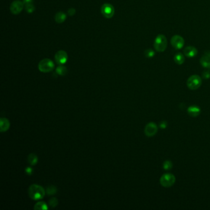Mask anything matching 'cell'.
<instances>
[{"label": "cell", "mask_w": 210, "mask_h": 210, "mask_svg": "<svg viewBox=\"0 0 210 210\" xmlns=\"http://www.w3.org/2000/svg\"><path fill=\"white\" fill-rule=\"evenodd\" d=\"M34 209L35 210H47L48 206L47 204L44 202H38L34 206Z\"/></svg>", "instance_id": "obj_17"}, {"label": "cell", "mask_w": 210, "mask_h": 210, "mask_svg": "<svg viewBox=\"0 0 210 210\" xmlns=\"http://www.w3.org/2000/svg\"><path fill=\"white\" fill-rule=\"evenodd\" d=\"M187 112L190 116L193 117H196L200 114V109L197 106H190V107H189Z\"/></svg>", "instance_id": "obj_14"}, {"label": "cell", "mask_w": 210, "mask_h": 210, "mask_svg": "<svg viewBox=\"0 0 210 210\" xmlns=\"http://www.w3.org/2000/svg\"><path fill=\"white\" fill-rule=\"evenodd\" d=\"M56 72L58 75H59L64 76V75H65L67 73V68L65 66H63L62 65H59V66L57 67Z\"/></svg>", "instance_id": "obj_19"}, {"label": "cell", "mask_w": 210, "mask_h": 210, "mask_svg": "<svg viewBox=\"0 0 210 210\" xmlns=\"http://www.w3.org/2000/svg\"><path fill=\"white\" fill-rule=\"evenodd\" d=\"M57 192V189L54 186H49L46 189V193L49 196H53V195H55Z\"/></svg>", "instance_id": "obj_20"}, {"label": "cell", "mask_w": 210, "mask_h": 210, "mask_svg": "<svg viewBox=\"0 0 210 210\" xmlns=\"http://www.w3.org/2000/svg\"><path fill=\"white\" fill-rule=\"evenodd\" d=\"M176 181V177L171 173H166L163 174L160 179V183L163 187H170L173 186Z\"/></svg>", "instance_id": "obj_4"}, {"label": "cell", "mask_w": 210, "mask_h": 210, "mask_svg": "<svg viewBox=\"0 0 210 210\" xmlns=\"http://www.w3.org/2000/svg\"><path fill=\"white\" fill-rule=\"evenodd\" d=\"M174 62L178 65H182L185 61L184 56L182 53H177L174 57Z\"/></svg>", "instance_id": "obj_16"}, {"label": "cell", "mask_w": 210, "mask_h": 210, "mask_svg": "<svg viewBox=\"0 0 210 210\" xmlns=\"http://www.w3.org/2000/svg\"><path fill=\"white\" fill-rule=\"evenodd\" d=\"M144 54L147 57L151 58L155 56V52L152 49H147L145 51Z\"/></svg>", "instance_id": "obj_24"}, {"label": "cell", "mask_w": 210, "mask_h": 210, "mask_svg": "<svg viewBox=\"0 0 210 210\" xmlns=\"http://www.w3.org/2000/svg\"><path fill=\"white\" fill-rule=\"evenodd\" d=\"M54 68V64L49 59H44L39 62L38 69L43 73H48Z\"/></svg>", "instance_id": "obj_3"}, {"label": "cell", "mask_w": 210, "mask_h": 210, "mask_svg": "<svg viewBox=\"0 0 210 210\" xmlns=\"http://www.w3.org/2000/svg\"><path fill=\"white\" fill-rule=\"evenodd\" d=\"M158 131V128L156 124L154 123H148L144 129V132L145 135L148 137H152L154 135L156 134V133Z\"/></svg>", "instance_id": "obj_10"}, {"label": "cell", "mask_w": 210, "mask_h": 210, "mask_svg": "<svg viewBox=\"0 0 210 210\" xmlns=\"http://www.w3.org/2000/svg\"><path fill=\"white\" fill-rule=\"evenodd\" d=\"M203 77L206 79L210 78V73H209V72H204L203 73Z\"/></svg>", "instance_id": "obj_27"}, {"label": "cell", "mask_w": 210, "mask_h": 210, "mask_svg": "<svg viewBox=\"0 0 210 210\" xmlns=\"http://www.w3.org/2000/svg\"><path fill=\"white\" fill-rule=\"evenodd\" d=\"M24 8V4L23 2L20 0H15L10 6V11L12 14L18 15L22 12Z\"/></svg>", "instance_id": "obj_7"}, {"label": "cell", "mask_w": 210, "mask_h": 210, "mask_svg": "<svg viewBox=\"0 0 210 210\" xmlns=\"http://www.w3.org/2000/svg\"><path fill=\"white\" fill-rule=\"evenodd\" d=\"M28 193L31 199L33 200H40L44 197L46 190H44L40 185L32 184L28 188Z\"/></svg>", "instance_id": "obj_1"}, {"label": "cell", "mask_w": 210, "mask_h": 210, "mask_svg": "<svg viewBox=\"0 0 210 210\" xmlns=\"http://www.w3.org/2000/svg\"><path fill=\"white\" fill-rule=\"evenodd\" d=\"M173 167V164L171 161L167 160L163 163V168L165 170H170Z\"/></svg>", "instance_id": "obj_23"}, {"label": "cell", "mask_w": 210, "mask_h": 210, "mask_svg": "<svg viewBox=\"0 0 210 210\" xmlns=\"http://www.w3.org/2000/svg\"><path fill=\"white\" fill-rule=\"evenodd\" d=\"M75 12H76V11L74 8H70L68 11V14L70 16H74V14H75Z\"/></svg>", "instance_id": "obj_25"}, {"label": "cell", "mask_w": 210, "mask_h": 210, "mask_svg": "<svg viewBox=\"0 0 210 210\" xmlns=\"http://www.w3.org/2000/svg\"><path fill=\"white\" fill-rule=\"evenodd\" d=\"M25 173L27 174H28V175H31L32 174V173H33V169L31 167H27L25 168Z\"/></svg>", "instance_id": "obj_26"}, {"label": "cell", "mask_w": 210, "mask_h": 210, "mask_svg": "<svg viewBox=\"0 0 210 210\" xmlns=\"http://www.w3.org/2000/svg\"><path fill=\"white\" fill-rule=\"evenodd\" d=\"M28 163L32 166H34L38 163V158L37 155L35 154H29L27 158Z\"/></svg>", "instance_id": "obj_15"}, {"label": "cell", "mask_w": 210, "mask_h": 210, "mask_svg": "<svg viewBox=\"0 0 210 210\" xmlns=\"http://www.w3.org/2000/svg\"><path fill=\"white\" fill-rule=\"evenodd\" d=\"M24 7H25L26 11L28 13H32L35 9L33 3H30L26 4L24 5Z\"/></svg>", "instance_id": "obj_21"}, {"label": "cell", "mask_w": 210, "mask_h": 210, "mask_svg": "<svg viewBox=\"0 0 210 210\" xmlns=\"http://www.w3.org/2000/svg\"><path fill=\"white\" fill-rule=\"evenodd\" d=\"M184 54L188 57H193L197 55L198 51L193 46H187L184 49Z\"/></svg>", "instance_id": "obj_11"}, {"label": "cell", "mask_w": 210, "mask_h": 210, "mask_svg": "<svg viewBox=\"0 0 210 210\" xmlns=\"http://www.w3.org/2000/svg\"><path fill=\"white\" fill-rule=\"evenodd\" d=\"M0 123H1V126H0V130L2 132L7 131L10 128V122L8 119L6 118H2L0 119Z\"/></svg>", "instance_id": "obj_12"}, {"label": "cell", "mask_w": 210, "mask_h": 210, "mask_svg": "<svg viewBox=\"0 0 210 210\" xmlns=\"http://www.w3.org/2000/svg\"><path fill=\"white\" fill-rule=\"evenodd\" d=\"M160 126L161 128H163V129L165 128H167V123L166 122H162L160 123Z\"/></svg>", "instance_id": "obj_28"}, {"label": "cell", "mask_w": 210, "mask_h": 210, "mask_svg": "<svg viewBox=\"0 0 210 210\" xmlns=\"http://www.w3.org/2000/svg\"><path fill=\"white\" fill-rule=\"evenodd\" d=\"M101 13L104 18H112L115 14V8L111 4L105 3L101 7Z\"/></svg>", "instance_id": "obj_6"}, {"label": "cell", "mask_w": 210, "mask_h": 210, "mask_svg": "<svg viewBox=\"0 0 210 210\" xmlns=\"http://www.w3.org/2000/svg\"><path fill=\"white\" fill-rule=\"evenodd\" d=\"M55 61L59 65L65 64L68 60V55L67 52L63 50H60L56 52L54 56Z\"/></svg>", "instance_id": "obj_8"}, {"label": "cell", "mask_w": 210, "mask_h": 210, "mask_svg": "<svg viewBox=\"0 0 210 210\" xmlns=\"http://www.w3.org/2000/svg\"><path fill=\"white\" fill-rule=\"evenodd\" d=\"M55 21L58 24H62L67 19V15L63 12H57L55 16Z\"/></svg>", "instance_id": "obj_13"}, {"label": "cell", "mask_w": 210, "mask_h": 210, "mask_svg": "<svg viewBox=\"0 0 210 210\" xmlns=\"http://www.w3.org/2000/svg\"><path fill=\"white\" fill-rule=\"evenodd\" d=\"M171 43L172 46L176 49H182L184 45V38L179 35H174L171 40Z\"/></svg>", "instance_id": "obj_9"}, {"label": "cell", "mask_w": 210, "mask_h": 210, "mask_svg": "<svg viewBox=\"0 0 210 210\" xmlns=\"http://www.w3.org/2000/svg\"><path fill=\"white\" fill-rule=\"evenodd\" d=\"M167 39L165 36L161 34L158 35L154 41V48L158 52H163L167 47Z\"/></svg>", "instance_id": "obj_2"}, {"label": "cell", "mask_w": 210, "mask_h": 210, "mask_svg": "<svg viewBox=\"0 0 210 210\" xmlns=\"http://www.w3.org/2000/svg\"><path fill=\"white\" fill-rule=\"evenodd\" d=\"M59 204L58 199L56 197H52L49 200V205L50 207L54 208H56Z\"/></svg>", "instance_id": "obj_22"}, {"label": "cell", "mask_w": 210, "mask_h": 210, "mask_svg": "<svg viewBox=\"0 0 210 210\" xmlns=\"http://www.w3.org/2000/svg\"><path fill=\"white\" fill-rule=\"evenodd\" d=\"M202 79L197 75H193L190 77L187 81V87L191 90H196L199 88L202 84Z\"/></svg>", "instance_id": "obj_5"}, {"label": "cell", "mask_w": 210, "mask_h": 210, "mask_svg": "<svg viewBox=\"0 0 210 210\" xmlns=\"http://www.w3.org/2000/svg\"><path fill=\"white\" fill-rule=\"evenodd\" d=\"M200 64L205 68L210 67V59L207 56H203L200 59Z\"/></svg>", "instance_id": "obj_18"}]
</instances>
